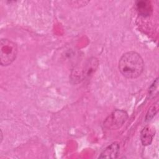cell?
Returning a JSON list of instances; mask_svg holds the SVG:
<instances>
[{"label": "cell", "instance_id": "obj_1", "mask_svg": "<svg viewBox=\"0 0 159 159\" xmlns=\"http://www.w3.org/2000/svg\"><path fill=\"white\" fill-rule=\"evenodd\" d=\"M119 70L128 79L137 78L141 75L144 68L142 57L136 52L130 51L124 53L119 61Z\"/></svg>", "mask_w": 159, "mask_h": 159}, {"label": "cell", "instance_id": "obj_2", "mask_svg": "<svg viewBox=\"0 0 159 159\" xmlns=\"http://www.w3.org/2000/svg\"><path fill=\"white\" fill-rule=\"evenodd\" d=\"M17 44L7 39H2L0 42V63L3 66L11 65L16 58Z\"/></svg>", "mask_w": 159, "mask_h": 159}, {"label": "cell", "instance_id": "obj_3", "mask_svg": "<svg viewBox=\"0 0 159 159\" xmlns=\"http://www.w3.org/2000/svg\"><path fill=\"white\" fill-rule=\"evenodd\" d=\"M98 66V61L96 58H91L81 66L75 68L71 73V80L80 82L90 76L95 71Z\"/></svg>", "mask_w": 159, "mask_h": 159}, {"label": "cell", "instance_id": "obj_4", "mask_svg": "<svg viewBox=\"0 0 159 159\" xmlns=\"http://www.w3.org/2000/svg\"><path fill=\"white\" fill-rule=\"evenodd\" d=\"M128 117V114L125 111L116 109L104 119L103 126L108 130L118 129L126 122Z\"/></svg>", "mask_w": 159, "mask_h": 159}, {"label": "cell", "instance_id": "obj_5", "mask_svg": "<svg viewBox=\"0 0 159 159\" xmlns=\"http://www.w3.org/2000/svg\"><path fill=\"white\" fill-rule=\"evenodd\" d=\"M120 151V146L117 142H114L108 145L99 156V158H116Z\"/></svg>", "mask_w": 159, "mask_h": 159}, {"label": "cell", "instance_id": "obj_6", "mask_svg": "<svg viewBox=\"0 0 159 159\" xmlns=\"http://www.w3.org/2000/svg\"><path fill=\"white\" fill-rule=\"evenodd\" d=\"M155 134V129L152 126H145L140 132V140L143 145L147 146L151 144Z\"/></svg>", "mask_w": 159, "mask_h": 159}, {"label": "cell", "instance_id": "obj_7", "mask_svg": "<svg viewBox=\"0 0 159 159\" xmlns=\"http://www.w3.org/2000/svg\"><path fill=\"white\" fill-rule=\"evenodd\" d=\"M135 7L139 14L143 17H148L152 14L153 8L149 1H138L135 3Z\"/></svg>", "mask_w": 159, "mask_h": 159}, {"label": "cell", "instance_id": "obj_8", "mask_svg": "<svg viewBox=\"0 0 159 159\" xmlns=\"http://www.w3.org/2000/svg\"><path fill=\"white\" fill-rule=\"evenodd\" d=\"M157 110H158L157 105H154L151 108H150V109L148 111L147 114L146 115L145 120L147 121L151 120L155 116V115L157 114Z\"/></svg>", "mask_w": 159, "mask_h": 159}, {"label": "cell", "instance_id": "obj_9", "mask_svg": "<svg viewBox=\"0 0 159 159\" xmlns=\"http://www.w3.org/2000/svg\"><path fill=\"white\" fill-rule=\"evenodd\" d=\"M158 79L157 78L153 83V84L151 85V86L149 88V94L150 95H153L155 94V91L158 92Z\"/></svg>", "mask_w": 159, "mask_h": 159}]
</instances>
